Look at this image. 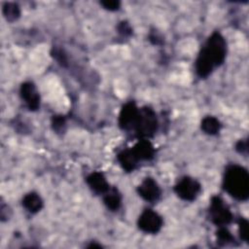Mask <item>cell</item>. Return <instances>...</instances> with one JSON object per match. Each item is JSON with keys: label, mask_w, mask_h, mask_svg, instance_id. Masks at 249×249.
<instances>
[{"label": "cell", "mask_w": 249, "mask_h": 249, "mask_svg": "<svg viewBox=\"0 0 249 249\" xmlns=\"http://www.w3.org/2000/svg\"><path fill=\"white\" fill-rule=\"evenodd\" d=\"M131 150L139 160H151L155 155V149L153 145L148 140L145 139H142L141 141L137 142Z\"/></svg>", "instance_id": "cell-11"}, {"label": "cell", "mask_w": 249, "mask_h": 249, "mask_svg": "<svg viewBox=\"0 0 249 249\" xmlns=\"http://www.w3.org/2000/svg\"><path fill=\"white\" fill-rule=\"evenodd\" d=\"M22 205L27 211L31 213H36L42 209L43 200L38 194L32 192L24 196V197L22 198Z\"/></svg>", "instance_id": "cell-13"}, {"label": "cell", "mask_w": 249, "mask_h": 249, "mask_svg": "<svg viewBox=\"0 0 249 249\" xmlns=\"http://www.w3.org/2000/svg\"><path fill=\"white\" fill-rule=\"evenodd\" d=\"M158 128V120L155 112L149 107L139 109L138 118L134 125V130L138 136L145 138L152 136Z\"/></svg>", "instance_id": "cell-3"}, {"label": "cell", "mask_w": 249, "mask_h": 249, "mask_svg": "<svg viewBox=\"0 0 249 249\" xmlns=\"http://www.w3.org/2000/svg\"><path fill=\"white\" fill-rule=\"evenodd\" d=\"M20 96L29 110L35 111L40 106V95L36 87L31 82H25L20 86Z\"/></svg>", "instance_id": "cell-9"}, {"label": "cell", "mask_w": 249, "mask_h": 249, "mask_svg": "<svg viewBox=\"0 0 249 249\" xmlns=\"http://www.w3.org/2000/svg\"><path fill=\"white\" fill-rule=\"evenodd\" d=\"M220 128H221V124L214 117L208 116L201 121V129L207 134L214 135L220 131Z\"/></svg>", "instance_id": "cell-15"}, {"label": "cell", "mask_w": 249, "mask_h": 249, "mask_svg": "<svg viewBox=\"0 0 249 249\" xmlns=\"http://www.w3.org/2000/svg\"><path fill=\"white\" fill-rule=\"evenodd\" d=\"M236 150L239 152V153H242V154H246L247 153V150H248V143H247V140H240L237 142L236 146H235Z\"/></svg>", "instance_id": "cell-22"}, {"label": "cell", "mask_w": 249, "mask_h": 249, "mask_svg": "<svg viewBox=\"0 0 249 249\" xmlns=\"http://www.w3.org/2000/svg\"><path fill=\"white\" fill-rule=\"evenodd\" d=\"M87 183L93 192L99 195H104L110 189V186L106 181L104 175L100 172L90 173L87 177Z\"/></svg>", "instance_id": "cell-10"}, {"label": "cell", "mask_w": 249, "mask_h": 249, "mask_svg": "<svg viewBox=\"0 0 249 249\" xmlns=\"http://www.w3.org/2000/svg\"><path fill=\"white\" fill-rule=\"evenodd\" d=\"M217 238L218 241L221 243H229L233 240V236L231 234V232L224 227H220V229L217 231Z\"/></svg>", "instance_id": "cell-17"}, {"label": "cell", "mask_w": 249, "mask_h": 249, "mask_svg": "<svg viewBox=\"0 0 249 249\" xmlns=\"http://www.w3.org/2000/svg\"><path fill=\"white\" fill-rule=\"evenodd\" d=\"M117 158L122 167L127 172L134 170L137 165V162L139 161V160L136 158L131 149L122 151L121 153L118 154Z\"/></svg>", "instance_id": "cell-12"}, {"label": "cell", "mask_w": 249, "mask_h": 249, "mask_svg": "<svg viewBox=\"0 0 249 249\" xmlns=\"http://www.w3.org/2000/svg\"><path fill=\"white\" fill-rule=\"evenodd\" d=\"M223 186L234 198L246 200L249 196V174L247 170L236 164L230 165L226 169Z\"/></svg>", "instance_id": "cell-1"}, {"label": "cell", "mask_w": 249, "mask_h": 249, "mask_svg": "<svg viewBox=\"0 0 249 249\" xmlns=\"http://www.w3.org/2000/svg\"><path fill=\"white\" fill-rule=\"evenodd\" d=\"M139 114V109L134 102H128L123 106L119 116V125L123 129H133Z\"/></svg>", "instance_id": "cell-7"}, {"label": "cell", "mask_w": 249, "mask_h": 249, "mask_svg": "<svg viewBox=\"0 0 249 249\" xmlns=\"http://www.w3.org/2000/svg\"><path fill=\"white\" fill-rule=\"evenodd\" d=\"M53 56L61 65H65L66 64V61H67L66 60V56L64 55V53L60 50H54Z\"/></svg>", "instance_id": "cell-21"}, {"label": "cell", "mask_w": 249, "mask_h": 249, "mask_svg": "<svg viewBox=\"0 0 249 249\" xmlns=\"http://www.w3.org/2000/svg\"><path fill=\"white\" fill-rule=\"evenodd\" d=\"M100 4L107 10L109 11H116L120 8L121 3L119 1H115V0H106V1H101Z\"/></svg>", "instance_id": "cell-20"}, {"label": "cell", "mask_w": 249, "mask_h": 249, "mask_svg": "<svg viewBox=\"0 0 249 249\" xmlns=\"http://www.w3.org/2000/svg\"><path fill=\"white\" fill-rule=\"evenodd\" d=\"M209 215L211 221L219 227H224L230 224L232 220V214L230 208L224 202V200L217 196L211 198Z\"/></svg>", "instance_id": "cell-4"}, {"label": "cell", "mask_w": 249, "mask_h": 249, "mask_svg": "<svg viewBox=\"0 0 249 249\" xmlns=\"http://www.w3.org/2000/svg\"><path fill=\"white\" fill-rule=\"evenodd\" d=\"M201 51L210 59L214 67L220 66L226 58V41L219 32H214L207 39V42Z\"/></svg>", "instance_id": "cell-2"}, {"label": "cell", "mask_w": 249, "mask_h": 249, "mask_svg": "<svg viewBox=\"0 0 249 249\" xmlns=\"http://www.w3.org/2000/svg\"><path fill=\"white\" fill-rule=\"evenodd\" d=\"M137 192L143 199L149 202L157 201L161 194L158 183L151 177H147L142 181L137 188Z\"/></svg>", "instance_id": "cell-8"}, {"label": "cell", "mask_w": 249, "mask_h": 249, "mask_svg": "<svg viewBox=\"0 0 249 249\" xmlns=\"http://www.w3.org/2000/svg\"><path fill=\"white\" fill-rule=\"evenodd\" d=\"M118 28H119V32L122 33V34H124V35H129V34L131 33V28H130L129 25H128L126 22H124V21L121 22V24L119 25Z\"/></svg>", "instance_id": "cell-23"}, {"label": "cell", "mask_w": 249, "mask_h": 249, "mask_svg": "<svg viewBox=\"0 0 249 249\" xmlns=\"http://www.w3.org/2000/svg\"><path fill=\"white\" fill-rule=\"evenodd\" d=\"M162 226L161 217L151 209H145L138 219V227L147 233H157Z\"/></svg>", "instance_id": "cell-6"}, {"label": "cell", "mask_w": 249, "mask_h": 249, "mask_svg": "<svg viewBox=\"0 0 249 249\" xmlns=\"http://www.w3.org/2000/svg\"><path fill=\"white\" fill-rule=\"evenodd\" d=\"M52 124H53V127L55 131L61 132V131H63L64 126H65V119L62 116H55V117L53 116Z\"/></svg>", "instance_id": "cell-19"}, {"label": "cell", "mask_w": 249, "mask_h": 249, "mask_svg": "<svg viewBox=\"0 0 249 249\" xmlns=\"http://www.w3.org/2000/svg\"><path fill=\"white\" fill-rule=\"evenodd\" d=\"M200 184L196 179L188 176L181 178L174 187V191L177 196L180 198L188 201H193L196 199L200 193Z\"/></svg>", "instance_id": "cell-5"}, {"label": "cell", "mask_w": 249, "mask_h": 249, "mask_svg": "<svg viewBox=\"0 0 249 249\" xmlns=\"http://www.w3.org/2000/svg\"><path fill=\"white\" fill-rule=\"evenodd\" d=\"M103 200L105 205L108 207V209L112 211H116L120 208L122 198L121 195L118 192L116 188H110L104 195H103Z\"/></svg>", "instance_id": "cell-14"}, {"label": "cell", "mask_w": 249, "mask_h": 249, "mask_svg": "<svg viewBox=\"0 0 249 249\" xmlns=\"http://www.w3.org/2000/svg\"><path fill=\"white\" fill-rule=\"evenodd\" d=\"M238 226H239V234H240V237L248 242V239H249V229H248V222L246 219H243V218H240L239 221H238Z\"/></svg>", "instance_id": "cell-18"}, {"label": "cell", "mask_w": 249, "mask_h": 249, "mask_svg": "<svg viewBox=\"0 0 249 249\" xmlns=\"http://www.w3.org/2000/svg\"><path fill=\"white\" fill-rule=\"evenodd\" d=\"M3 15L8 21H15L19 18V7L16 3H5L3 5Z\"/></svg>", "instance_id": "cell-16"}]
</instances>
